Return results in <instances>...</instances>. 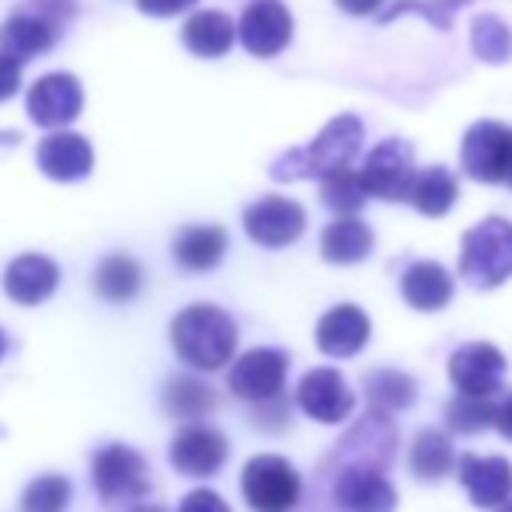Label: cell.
<instances>
[{
	"label": "cell",
	"instance_id": "obj_1",
	"mask_svg": "<svg viewBox=\"0 0 512 512\" xmlns=\"http://www.w3.org/2000/svg\"><path fill=\"white\" fill-rule=\"evenodd\" d=\"M363 147V122L356 115H335L307 147L286 150L272 164V178L279 182H297V178H328L335 171H345L356 161Z\"/></svg>",
	"mask_w": 512,
	"mask_h": 512
},
{
	"label": "cell",
	"instance_id": "obj_2",
	"mask_svg": "<svg viewBox=\"0 0 512 512\" xmlns=\"http://www.w3.org/2000/svg\"><path fill=\"white\" fill-rule=\"evenodd\" d=\"M175 352L196 370H220L237 349V324L213 304L185 307L171 324Z\"/></svg>",
	"mask_w": 512,
	"mask_h": 512
},
{
	"label": "cell",
	"instance_id": "obj_3",
	"mask_svg": "<svg viewBox=\"0 0 512 512\" xmlns=\"http://www.w3.org/2000/svg\"><path fill=\"white\" fill-rule=\"evenodd\" d=\"M460 276L478 290L506 283L512 276V223L488 216L471 227L460 244Z\"/></svg>",
	"mask_w": 512,
	"mask_h": 512
},
{
	"label": "cell",
	"instance_id": "obj_4",
	"mask_svg": "<svg viewBox=\"0 0 512 512\" xmlns=\"http://www.w3.org/2000/svg\"><path fill=\"white\" fill-rule=\"evenodd\" d=\"M244 499L255 512H290L300 499V478L283 457H251L241 474Z\"/></svg>",
	"mask_w": 512,
	"mask_h": 512
},
{
	"label": "cell",
	"instance_id": "obj_5",
	"mask_svg": "<svg viewBox=\"0 0 512 512\" xmlns=\"http://www.w3.org/2000/svg\"><path fill=\"white\" fill-rule=\"evenodd\" d=\"M363 185L370 196L387 199V203H405L415 189V164H411V147L405 140H380L363 161Z\"/></svg>",
	"mask_w": 512,
	"mask_h": 512
},
{
	"label": "cell",
	"instance_id": "obj_6",
	"mask_svg": "<svg viewBox=\"0 0 512 512\" xmlns=\"http://www.w3.org/2000/svg\"><path fill=\"white\" fill-rule=\"evenodd\" d=\"M512 154V129L502 122H474L464 136V147H460V164L471 178L478 182H506Z\"/></svg>",
	"mask_w": 512,
	"mask_h": 512
},
{
	"label": "cell",
	"instance_id": "obj_7",
	"mask_svg": "<svg viewBox=\"0 0 512 512\" xmlns=\"http://www.w3.org/2000/svg\"><path fill=\"white\" fill-rule=\"evenodd\" d=\"M244 49L251 56H279L293 39V14L286 11L283 0H251L241 14V25H237Z\"/></svg>",
	"mask_w": 512,
	"mask_h": 512
},
{
	"label": "cell",
	"instance_id": "obj_8",
	"mask_svg": "<svg viewBox=\"0 0 512 512\" xmlns=\"http://www.w3.org/2000/svg\"><path fill=\"white\" fill-rule=\"evenodd\" d=\"M91 474H95L98 495L108 502L129 499V495H147L150 492V474L143 453L129 450V446H105L91 460Z\"/></svg>",
	"mask_w": 512,
	"mask_h": 512
},
{
	"label": "cell",
	"instance_id": "obj_9",
	"mask_svg": "<svg viewBox=\"0 0 512 512\" xmlns=\"http://www.w3.org/2000/svg\"><path fill=\"white\" fill-rule=\"evenodd\" d=\"M307 227V213L300 203L283 196H265L255 206L244 209V230L262 248H286Z\"/></svg>",
	"mask_w": 512,
	"mask_h": 512
},
{
	"label": "cell",
	"instance_id": "obj_10",
	"mask_svg": "<svg viewBox=\"0 0 512 512\" xmlns=\"http://www.w3.org/2000/svg\"><path fill=\"white\" fill-rule=\"evenodd\" d=\"M28 115L35 126L42 129H63L67 122H74L84 108V88L77 77L70 74H49L28 91Z\"/></svg>",
	"mask_w": 512,
	"mask_h": 512
},
{
	"label": "cell",
	"instance_id": "obj_11",
	"mask_svg": "<svg viewBox=\"0 0 512 512\" xmlns=\"http://www.w3.org/2000/svg\"><path fill=\"white\" fill-rule=\"evenodd\" d=\"M502 373H506V356L488 342L460 345L450 359V380L460 387V394L474 398H492L502 387Z\"/></svg>",
	"mask_w": 512,
	"mask_h": 512
},
{
	"label": "cell",
	"instance_id": "obj_12",
	"mask_svg": "<svg viewBox=\"0 0 512 512\" xmlns=\"http://www.w3.org/2000/svg\"><path fill=\"white\" fill-rule=\"evenodd\" d=\"M286 352L279 349H251L230 370V391L244 401H269L279 394L286 380Z\"/></svg>",
	"mask_w": 512,
	"mask_h": 512
},
{
	"label": "cell",
	"instance_id": "obj_13",
	"mask_svg": "<svg viewBox=\"0 0 512 512\" xmlns=\"http://www.w3.org/2000/svg\"><path fill=\"white\" fill-rule=\"evenodd\" d=\"M223 460H227V439L206 425H185L171 443V464L189 478H209L220 471Z\"/></svg>",
	"mask_w": 512,
	"mask_h": 512
},
{
	"label": "cell",
	"instance_id": "obj_14",
	"mask_svg": "<svg viewBox=\"0 0 512 512\" xmlns=\"http://www.w3.org/2000/svg\"><path fill=\"white\" fill-rule=\"evenodd\" d=\"M335 502L345 512H394L398 492H394L391 481L380 471H373L370 464H352L349 471L338 478Z\"/></svg>",
	"mask_w": 512,
	"mask_h": 512
},
{
	"label": "cell",
	"instance_id": "obj_15",
	"mask_svg": "<svg viewBox=\"0 0 512 512\" xmlns=\"http://www.w3.org/2000/svg\"><path fill=\"white\" fill-rule=\"evenodd\" d=\"M297 401L317 422H342L352 411V391L338 370H310L297 387Z\"/></svg>",
	"mask_w": 512,
	"mask_h": 512
},
{
	"label": "cell",
	"instance_id": "obj_16",
	"mask_svg": "<svg viewBox=\"0 0 512 512\" xmlns=\"http://www.w3.org/2000/svg\"><path fill=\"white\" fill-rule=\"evenodd\" d=\"M60 286V269H56L53 258L46 255H21L7 265L4 272V290L14 304L35 307L42 300H49Z\"/></svg>",
	"mask_w": 512,
	"mask_h": 512
},
{
	"label": "cell",
	"instance_id": "obj_17",
	"mask_svg": "<svg viewBox=\"0 0 512 512\" xmlns=\"http://www.w3.org/2000/svg\"><path fill=\"white\" fill-rule=\"evenodd\" d=\"M95 150L77 133H53L39 143V168L53 182H81L91 175Z\"/></svg>",
	"mask_w": 512,
	"mask_h": 512
},
{
	"label": "cell",
	"instance_id": "obj_18",
	"mask_svg": "<svg viewBox=\"0 0 512 512\" xmlns=\"http://www.w3.org/2000/svg\"><path fill=\"white\" fill-rule=\"evenodd\" d=\"M56 28H60V21L49 11H18L0 25V49L18 56V60L39 56L56 46Z\"/></svg>",
	"mask_w": 512,
	"mask_h": 512
},
{
	"label": "cell",
	"instance_id": "obj_19",
	"mask_svg": "<svg viewBox=\"0 0 512 512\" xmlns=\"http://www.w3.org/2000/svg\"><path fill=\"white\" fill-rule=\"evenodd\" d=\"M366 338H370V321H366L363 310L352 304L331 307L317 324V345H321L324 356L349 359L363 349Z\"/></svg>",
	"mask_w": 512,
	"mask_h": 512
},
{
	"label": "cell",
	"instance_id": "obj_20",
	"mask_svg": "<svg viewBox=\"0 0 512 512\" xmlns=\"http://www.w3.org/2000/svg\"><path fill=\"white\" fill-rule=\"evenodd\" d=\"M460 481L471 492L474 506H502L512 492V467L502 457H464Z\"/></svg>",
	"mask_w": 512,
	"mask_h": 512
},
{
	"label": "cell",
	"instance_id": "obj_21",
	"mask_svg": "<svg viewBox=\"0 0 512 512\" xmlns=\"http://www.w3.org/2000/svg\"><path fill=\"white\" fill-rule=\"evenodd\" d=\"M234 39H237V28L223 11H199L182 28V42L196 56H203V60H216V56L230 53Z\"/></svg>",
	"mask_w": 512,
	"mask_h": 512
},
{
	"label": "cell",
	"instance_id": "obj_22",
	"mask_svg": "<svg viewBox=\"0 0 512 512\" xmlns=\"http://www.w3.org/2000/svg\"><path fill=\"white\" fill-rule=\"evenodd\" d=\"M227 255V230L223 227H185L175 237V262L189 272H209Z\"/></svg>",
	"mask_w": 512,
	"mask_h": 512
},
{
	"label": "cell",
	"instance_id": "obj_23",
	"mask_svg": "<svg viewBox=\"0 0 512 512\" xmlns=\"http://www.w3.org/2000/svg\"><path fill=\"white\" fill-rule=\"evenodd\" d=\"M401 293L415 310H439L450 304L453 297V279L443 265L436 262H415L401 279Z\"/></svg>",
	"mask_w": 512,
	"mask_h": 512
},
{
	"label": "cell",
	"instance_id": "obj_24",
	"mask_svg": "<svg viewBox=\"0 0 512 512\" xmlns=\"http://www.w3.org/2000/svg\"><path fill=\"white\" fill-rule=\"evenodd\" d=\"M373 251V230L366 223L352 220V216H342V220L328 223L321 234V255L328 258L331 265H356L363 262Z\"/></svg>",
	"mask_w": 512,
	"mask_h": 512
},
{
	"label": "cell",
	"instance_id": "obj_25",
	"mask_svg": "<svg viewBox=\"0 0 512 512\" xmlns=\"http://www.w3.org/2000/svg\"><path fill=\"white\" fill-rule=\"evenodd\" d=\"M457 192L460 189H457L453 171L432 164V168L418 171L415 189H411V203H415L418 213H425V216H443V213H450L453 203H457Z\"/></svg>",
	"mask_w": 512,
	"mask_h": 512
},
{
	"label": "cell",
	"instance_id": "obj_26",
	"mask_svg": "<svg viewBox=\"0 0 512 512\" xmlns=\"http://www.w3.org/2000/svg\"><path fill=\"white\" fill-rule=\"evenodd\" d=\"M95 290L108 304H126L140 293V265L126 255L105 258L95 272Z\"/></svg>",
	"mask_w": 512,
	"mask_h": 512
},
{
	"label": "cell",
	"instance_id": "obj_27",
	"mask_svg": "<svg viewBox=\"0 0 512 512\" xmlns=\"http://www.w3.org/2000/svg\"><path fill=\"white\" fill-rule=\"evenodd\" d=\"M411 471L415 478H425V481H439L443 474L453 471V443L450 436L436 429H422L411 446Z\"/></svg>",
	"mask_w": 512,
	"mask_h": 512
},
{
	"label": "cell",
	"instance_id": "obj_28",
	"mask_svg": "<svg viewBox=\"0 0 512 512\" xmlns=\"http://www.w3.org/2000/svg\"><path fill=\"white\" fill-rule=\"evenodd\" d=\"M474 56L485 63H506L512 56V28L495 14H478L471 25Z\"/></svg>",
	"mask_w": 512,
	"mask_h": 512
},
{
	"label": "cell",
	"instance_id": "obj_29",
	"mask_svg": "<svg viewBox=\"0 0 512 512\" xmlns=\"http://www.w3.org/2000/svg\"><path fill=\"white\" fill-rule=\"evenodd\" d=\"M366 196H370V192H366V185H363V175H359V171H352V168L321 178L324 206L335 209V213H342V216L359 213L363 203H366Z\"/></svg>",
	"mask_w": 512,
	"mask_h": 512
},
{
	"label": "cell",
	"instance_id": "obj_30",
	"mask_svg": "<svg viewBox=\"0 0 512 512\" xmlns=\"http://www.w3.org/2000/svg\"><path fill=\"white\" fill-rule=\"evenodd\" d=\"M164 405H168L171 415L196 418V415H206V411L216 408V394L209 391L203 380L171 377V384L164 387Z\"/></svg>",
	"mask_w": 512,
	"mask_h": 512
},
{
	"label": "cell",
	"instance_id": "obj_31",
	"mask_svg": "<svg viewBox=\"0 0 512 512\" xmlns=\"http://www.w3.org/2000/svg\"><path fill=\"white\" fill-rule=\"evenodd\" d=\"M70 502V481L60 474H42L21 495V509L25 512H63Z\"/></svg>",
	"mask_w": 512,
	"mask_h": 512
},
{
	"label": "cell",
	"instance_id": "obj_32",
	"mask_svg": "<svg viewBox=\"0 0 512 512\" xmlns=\"http://www.w3.org/2000/svg\"><path fill=\"white\" fill-rule=\"evenodd\" d=\"M499 408L488 405V398H474V394H460L457 401H450V411H446V422H450L453 432H478L485 425L495 422Z\"/></svg>",
	"mask_w": 512,
	"mask_h": 512
},
{
	"label": "cell",
	"instance_id": "obj_33",
	"mask_svg": "<svg viewBox=\"0 0 512 512\" xmlns=\"http://www.w3.org/2000/svg\"><path fill=\"white\" fill-rule=\"evenodd\" d=\"M366 391H370V398H373V405L377 408H387V411H394V408H408L411 401H415V384L405 377V373H377L373 380H366Z\"/></svg>",
	"mask_w": 512,
	"mask_h": 512
},
{
	"label": "cell",
	"instance_id": "obj_34",
	"mask_svg": "<svg viewBox=\"0 0 512 512\" xmlns=\"http://www.w3.org/2000/svg\"><path fill=\"white\" fill-rule=\"evenodd\" d=\"M467 0H394V7L380 11V21H394L398 14H422L425 21H432L436 28H450V18L457 14V7H464Z\"/></svg>",
	"mask_w": 512,
	"mask_h": 512
},
{
	"label": "cell",
	"instance_id": "obj_35",
	"mask_svg": "<svg viewBox=\"0 0 512 512\" xmlns=\"http://www.w3.org/2000/svg\"><path fill=\"white\" fill-rule=\"evenodd\" d=\"M178 512H230V506L216 492H209V488H196V492L185 495Z\"/></svg>",
	"mask_w": 512,
	"mask_h": 512
},
{
	"label": "cell",
	"instance_id": "obj_36",
	"mask_svg": "<svg viewBox=\"0 0 512 512\" xmlns=\"http://www.w3.org/2000/svg\"><path fill=\"white\" fill-rule=\"evenodd\" d=\"M18 84H21V60H18V56H11V53H4V49H0V102L14 98Z\"/></svg>",
	"mask_w": 512,
	"mask_h": 512
},
{
	"label": "cell",
	"instance_id": "obj_37",
	"mask_svg": "<svg viewBox=\"0 0 512 512\" xmlns=\"http://www.w3.org/2000/svg\"><path fill=\"white\" fill-rule=\"evenodd\" d=\"M192 4H196V0H136V7H140L143 14H150V18H171V14L189 11Z\"/></svg>",
	"mask_w": 512,
	"mask_h": 512
},
{
	"label": "cell",
	"instance_id": "obj_38",
	"mask_svg": "<svg viewBox=\"0 0 512 512\" xmlns=\"http://www.w3.org/2000/svg\"><path fill=\"white\" fill-rule=\"evenodd\" d=\"M335 4L342 7L345 14H373V11H380L384 0H335Z\"/></svg>",
	"mask_w": 512,
	"mask_h": 512
},
{
	"label": "cell",
	"instance_id": "obj_39",
	"mask_svg": "<svg viewBox=\"0 0 512 512\" xmlns=\"http://www.w3.org/2000/svg\"><path fill=\"white\" fill-rule=\"evenodd\" d=\"M495 425H499V432L506 439H512V398L502 401L499 405V415H495Z\"/></svg>",
	"mask_w": 512,
	"mask_h": 512
},
{
	"label": "cell",
	"instance_id": "obj_40",
	"mask_svg": "<svg viewBox=\"0 0 512 512\" xmlns=\"http://www.w3.org/2000/svg\"><path fill=\"white\" fill-rule=\"evenodd\" d=\"M133 512H164L161 506H140V509H133Z\"/></svg>",
	"mask_w": 512,
	"mask_h": 512
},
{
	"label": "cell",
	"instance_id": "obj_41",
	"mask_svg": "<svg viewBox=\"0 0 512 512\" xmlns=\"http://www.w3.org/2000/svg\"><path fill=\"white\" fill-rule=\"evenodd\" d=\"M4 352H7V338H4V331H0V359H4Z\"/></svg>",
	"mask_w": 512,
	"mask_h": 512
},
{
	"label": "cell",
	"instance_id": "obj_42",
	"mask_svg": "<svg viewBox=\"0 0 512 512\" xmlns=\"http://www.w3.org/2000/svg\"><path fill=\"white\" fill-rule=\"evenodd\" d=\"M506 185H512V154H509V168H506Z\"/></svg>",
	"mask_w": 512,
	"mask_h": 512
},
{
	"label": "cell",
	"instance_id": "obj_43",
	"mask_svg": "<svg viewBox=\"0 0 512 512\" xmlns=\"http://www.w3.org/2000/svg\"><path fill=\"white\" fill-rule=\"evenodd\" d=\"M502 512H512V502H509V506H506V509H502Z\"/></svg>",
	"mask_w": 512,
	"mask_h": 512
}]
</instances>
